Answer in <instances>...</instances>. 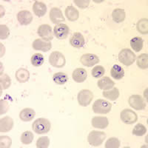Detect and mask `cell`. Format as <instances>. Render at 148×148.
Returning a JSON list of instances; mask_svg holds the SVG:
<instances>
[{"label":"cell","mask_w":148,"mask_h":148,"mask_svg":"<svg viewBox=\"0 0 148 148\" xmlns=\"http://www.w3.org/2000/svg\"><path fill=\"white\" fill-rule=\"evenodd\" d=\"M92 99H93V93L89 90H82L78 93V102L81 106H88L92 101Z\"/></svg>","instance_id":"6"},{"label":"cell","mask_w":148,"mask_h":148,"mask_svg":"<svg viewBox=\"0 0 148 148\" xmlns=\"http://www.w3.org/2000/svg\"><path fill=\"white\" fill-rule=\"evenodd\" d=\"M146 132L147 128L145 127V125H143L141 123L137 124L133 130V134L135 136H142L146 133Z\"/></svg>","instance_id":"34"},{"label":"cell","mask_w":148,"mask_h":148,"mask_svg":"<svg viewBox=\"0 0 148 148\" xmlns=\"http://www.w3.org/2000/svg\"><path fill=\"white\" fill-rule=\"evenodd\" d=\"M14 127V120L9 116H5L0 120V131L7 133L11 130Z\"/></svg>","instance_id":"17"},{"label":"cell","mask_w":148,"mask_h":148,"mask_svg":"<svg viewBox=\"0 0 148 148\" xmlns=\"http://www.w3.org/2000/svg\"><path fill=\"white\" fill-rule=\"evenodd\" d=\"M112 108V104L104 99H98L92 105V110L97 114H107L110 113Z\"/></svg>","instance_id":"2"},{"label":"cell","mask_w":148,"mask_h":148,"mask_svg":"<svg viewBox=\"0 0 148 148\" xmlns=\"http://www.w3.org/2000/svg\"><path fill=\"white\" fill-rule=\"evenodd\" d=\"M92 125L95 128H99V129H104L108 127L109 125V121L107 117L104 116H96L92 119Z\"/></svg>","instance_id":"16"},{"label":"cell","mask_w":148,"mask_h":148,"mask_svg":"<svg viewBox=\"0 0 148 148\" xmlns=\"http://www.w3.org/2000/svg\"><path fill=\"white\" fill-rule=\"evenodd\" d=\"M120 117L123 122L127 125H132L133 123L136 122L138 120V116L134 111L132 110L125 109L121 112Z\"/></svg>","instance_id":"7"},{"label":"cell","mask_w":148,"mask_h":148,"mask_svg":"<svg viewBox=\"0 0 148 148\" xmlns=\"http://www.w3.org/2000/svg\"><path fill=\"white\" fill-rule=\"evenodd\" d=\"M11 84V80L10 78L9 77L8 75L7 74H3L1 75L0 78V85H1V90H6L10 88Z\"/></svg>","instance_id":"32"},{"label":"cell","mask_w":148,"mask_h":148,"mask_svg":"<svg viewBox=\"0 0 148 148\" xmlns=\"http://www.w3.org/2000/svg\"><path fill=\"white\" fill-rule=\"evenodd\" d=\"M33 10L35 15H36L38 17H42L45 16L47 12V6L42 2L36 1L33 6Z\"/></svg>","instance_id":"20"},{"label":"cell","mask_w":148,"mask_h":148,"mask_svg":"<svg viewBox=\"0 0 148 148\" xmlns=\"http://www.w3.org/2000/svg\"><path fill=\"white\" fill-rule=\"evenodd\" d=\"M120 141L117 138H110L105 143L106 148H119L120 147Z\"/></svg>","instance_id":"36"},{"label":"cell","mask_w":148,"mask_h":148,"mask_svg":"<svg viewBox=\"0 0 148 148\" xmlns=\"http://www.w3.org/2000/svg\"><path fill=\"white\" fill-rule=\"evenodd\" d=\"M80 62L82 64L86 67H92L97 63L99 62V58L95 54L86 53L82 56Z\"/></svg>","instance_id":"11"},{"label":"cell","mask_w":148,"mask_h":148,"mask_svg":"<svg viewBox=\"0 0 148 148\" xmlns=\"http://www.w3.org/2000/svg\"><path fill=\"white\" fill-rule=\"evenodd\" d=\"M105 72V70H104V67L101 65L96 66L95 67H93L92 70V76L94 78H100L101 76H103V75L104 74Z\"/></svg>","instance_id":"37"},{"label":"cell","mask_w":148,"mask_h":148,"mask_svg":"<svg viewBox=\"0 0 148 148\" xmlns=\"http://www.w3.org/2000/svg\"><path fill=\"white\" fill-rule=\"evenodd\" d=\"M105 138H106L105 133L101 131L92 130L88 135V141L91 146L99 147L102 145Z\"/></svg>","instance_id":"3"},{"label":"cell","mask_w":148,"mask_h":148,"mask_svg":"<svg viewBox=\"0 0 148 148\" xmlns=\"http://www.w3.org/2000/svg\"><path fill=\"white\" fill-rule=\"evenodd\" d=\"M74 3L80 8L84 9L89 5L90 1H88V0H87V1L86 0H74Z\"/></svg>","instance_id":"41"},{"label":"cell","mask_w":148,"mask_h":148,"mask_svg":"<svg viewBox=\"0 0 148 148\" xmlns=\"http://www.w3.org/2000/svg\"><path fill=\"white\" fill-rule=\"evenodd\" d=\"M37 33L39 36L42 38L43 40L46 42H51L53 39V34L52 28L49 25H42L39 27Z\"/></svg>","instance_id":"9"},{"label":"cell","mask_w":148,"mask_h":148,"mask_svg":"<svg viewBox=\"0 0 148 148\" xmlns=\"http://www.w3.org/2000/svg\"><path fill=\"white\" fill-rule=\"evenodd\" d=\"M52 47L51 42H46L42 39H36L33 42V48L36 51H42L43 52H47Z\"/></svg>","instance_id":"12"},{"label":"cell","mask_w":148,"mask_h":148,"mask_svg":"<svg viewBox=\"0 0 148 148\" xmlns=\"http://www.w3.org/2000/svg\"><path fill=\"white\" fill-rule=\"evenodd\" d=\"M16 79L18 82H27L30 79V73L25 68H19L16 72Z\"/></svg>","instance_id":"22"},{"label":"cell","mask_w":148,"mask_h":148,"mask_svg":"<svg viewBox=\"0 0 148 148\" xmlns=\"http://www.w3.org/2000/svg\"><path fill=\"white\" fill-rule=\"evenodd\" d=\"M136 28L138 32L141 34H148V20L147 18H141L137 22Z\"/></svg>","instance_id":"28"},{"label":"cell","mask_w":148,"mask_h":148,"mask_svg":"<svg viewBox=\"0 0 148 148\" xmlns=\"http://www.w3.org/2000/svg\"><path fill=\"white\" fill-rule=\"evenodd\" d=\"M136 59L134 53L130 49H123L119 54V60L125 66H130L133 64Z\"/></svg>","instance_id":"4"},{"label":"cell","mask_w":148,"mask_h":148,"mask_svg":"<svg viewBox=\"0 0 148 148\" xmlns=\"http://www.w3.org/2000/svg\"><path fill=\"white\" fill-rule=\"evenodd\" d=\"M144 45V40L141 37H134L130 40V46L133 51L136 52H139L142 50Z\"/></svg>","instance_id":"26"},{"label":"cell","mask_w":148,"mask_h":148,"mask_svg":"<svg viewBox=\"0 0 148 148\" xmlns=\"http://www.w3.org/2000/svg\"><path fill=\"white\" fill-rule=\"evenodd\" d=\"M70 32L69 27L65 25V24L60 23L58 24L54 27L53 33L55 36L58 39H65L67 37Z\"/></svg>","instance_id":"10"},{"label":"cell","mask_w":148,"mask_h":148,"mask_svg":"<svg viewBox=\"0 0 148 148\" xmlns=\"http://www.w3.org/2000/svg\"><path fill=\"white\" fill-rule=\"evenodd\" d=\"M103 96L110 101H116L119 96V90L117 88H113L108 91H104Z\"/></svg>","instance_id":"27"},{"label":"cell","mask_w":148,"mask_h":148,"mask_svg":"<svg viewBox=\"0 0 148 148\" xmlns=\"http://www.w3.org/2000/svg\"><path fill=\"white\" fill-rule=\"evenodd\" d=\"M65 15L68 20L74 22L79 18V13L77 9L75 8L72 5H70L65 9Z\"/></svg>","instance_id":"23"},{"label":"cell","mask_w":148,"mask_h":148,"mask_svg":"<svg viewBox=\"0 0 148 148\" xmlns=\"http://www.w3.org/2000/svg\"><path fill=\"white\" fill-rule=\"evenodd\" d=\"M0 106H1V110H0V113L1 115L4 114V113H6L8 112V110H9V104L7 101L5 100H1L0 101Z\"/></svg>","instance_id":"40"},{"label":"cell","mask_w":148,"mask_h":148,"mask_svg":"<svg viewBox=\"0 0 148 148\" xmlns=\"http://www.w3.org/2000/svg\"><path fill=\"white\" fill-rule=\"evenodd\" d=\"M50 145V139L47 136L40 137L36 141L37 148H47Z\"/></svg>","instance_id":"35"},{"label":"cell","mask_w":148,"mask_h":148,"mask_svg":"<svg viewBox=\"0 0 148 148\" xmlns=\"http://www.w3.org/2000/svg\"><path fill=\"white\" fill-rule=\"evenodd\" d=\"M17 19L22 25H27L33 21V16L28 10H22L17 14Z\"/></svg>","instance_id":"13"},{"label":"cell","mask_w":148,"mask_h":148,"mask_svg":"<svg viewBox=\"0 0 148 148\" xmlns=\"http://www.w3.org/2000/svg\"><path fill=\"white\" fill-rule=\"evenodd\" d=\"M128 103L131 108L138 110H141L146 108V102L139 95H132L131 96H130Z\"/></svg>","instance_id":"8"},{"label":"cell","mask_w":148,"mask_h":148,"mask_svg":"<svg viewBox=\"0 0 148 148\" xmlns=\"http://www.w3.org/2000/svg\"><path fill=\"white\" fill-rule=\"evenodd\" d=\"M51 127V124L49 120L45 118L37 119L33 123L32 128L34 131L37 134H45L47 133Z\"/></svg>","instance_id":"1"},{"label":"cell","mask_w":148,"mask_h":148,"mask_svg":"<svg viewBox=\"0 0 148 148\" xmlns=\"http://www.w3.org/2000/svg\"><path fill=\"white\" fill-rule=\"evenodd\" d=\"M49 63L54 67L62 68L66 64L64 56L59 51H53L49 56Z\"/></svg>","instance_id":"5"},{"label":"cell","mask_w":148,"mask_h":148,"mask_svg":"<svg viewBox=\"0 0 148 148\" xmlns=\"http://www.w3.org/2000/svg\"><path fill=\"white\" fill-rule=\"evenodd\" d=\"M70 44L73 47H76V48L82 47L85 44V40H84V38L82 34L79 32L74 33L73 35L70 39Z\"/></svg>","instance_id":"15"},{"label":"cell","mask_w":148,"mask_h":148,"mask_svg":"<svg viewBox=\"0 0 148 148\" xmlns=\"http://www.w3.org/2000/svg\"><path fill=\"white\" fill-rule=\"evenodd\" d=\"M34 138V136L32 132L25 131L24 132L21 136V141L24 145H30L32 143Z\"/></svg>","instance_id":"33"},{"label":"cell","mask_w":148,"mask_h":148,"mask_svg":"<svg viewBox=\"0 0 148 148\" xmlns=\"http://www.w3.org/2000/svg\"><path fill=\"white\" fill-rule=\"evenodd\" d=\"M10 35V30L9 28L5 25H0V39H6Z\"/></svg>","instance_id":"39"},{"label":"cell","mask_w":148,"mask_h":148,"mask_svg":"<svg viewBox=\"0 0 148 148\" xmlns=\"http://www.w3.org/2000/svg\"><path fill=\"white\" fill-rule=\"evenodd\" d=\"M53 80L57 84L62 85V84H64L67 82V80H68V76L64 73L59 72L54 74L53 76Z\"/></svg>","instance_id":"30"},{"label":"cell","mask_w":148,"mask_h":148,"mask_svg":"<svg viewBox=\"0 0 148 148\" xmlns=\"http://www.w3.org/2000/svg\"><path fill=\"white\" fill-rule=\"evenodd\" d=\"M98 87L101 90H110L115 86V82L111 80L108 76H104L98 81L97 83Z\"/></svg>","instance_id":"19"},{"label":"cell","mask_w":148,"mask_h":148,"mask_svg":"<svg viewBox=\"0 0 148 148\" xmlns=\"http://www.w3.org/2000/svg\"><path fill=\"white\" fill-rule=\"evenodd\" d=\"M36 113L32 108H25L19 113V118L22 121H30L35 117Z\"/></svg>","instance_id":"21"},{"label":"cell","mask_w":148,"mask_h":148,"mask_svg":"<svg viewBox=\"0 0 148 148\" xmlns=\"http://www.w3.org/2000/svg\"><path fill=\"white\" fill-rule=\"evenodd\" d=\"M50 18L53 24H60L65 20L62 12L57 8H53L50 11Z\"/></svg>","instance_id":"14"},{"label":"cell","mask_w":148,"mask_h":148,"mask_svg":"<svg viewBox=\"0 0 148 148\" xmlns=\"http://www.w3.org/2000/svg\"><path fill=\"white\" fill-rule=\"evenodd\" d=\"M110 74L111 76L113 79H116V80H119V79H122L125 76V71L121 66L118 65V64H115L111 68Z\"/></svg>","instance_id":"24"},{"label":"cell","mask_w":148,"mask_h":148,"mask_svg":"<svg viewBox=\"0 0 148 148\" xmlns=\"http://www.w3.org/2000/svg\"><path fill=\"white\" fill-rule=\"evenodd\" d=\"M72 77L76 82H84L88 77V73H87L86 70L83 69V68H76L73 72Z\"/></svg>","instance_id":"18"},{"label":"cell","mask_w":148,"mask_h":148,"mask_svg":"<svg viewBox=\"0 0 148 148\" xmlns=\"http://www.w3.org/2000/svg\"><path fill=\"white\" fill-rule=\"evenodd\" d=\"M12 144V140L8 136H2L0 137V147L1 148H9Z\"/></svg>","instance_id":"38"},{"label":"cell","mask_w":148,"mask_h":148,"mask_svg":"<svg viewBox=\"0 0 148 148\" xmlns=\"http://www.w3.org/2000/svg\"><path fill=\"white\" fill-rule=\"evenodd\" d=\"M31 64L35 67H39L43 64L45 62V58L43 55L39 53H34L31 57Z\"/></svg>","instance_id":"31"},{"label":"cell","mask_w":148,"mask_h":148,"mask_svg":"<svg viewBox=\"0 0 148 148\" xmlns=\"http://www.w3.org/2000/svg\"><path fill=\"white\" fill-rule=\"evenodd\" d=\"M136 64L141 69H147L148 67V55L147 53H142L138 56L136 59Z\"/></svg>","instance_id":"29"},{"label":"cell","mask_w":148,"mask_h":148,"mask_svg":"<svg viewBox=\"0 0 148 148\" xmlns=\"http://www.w3.org/2000/svg\"><path fill=\"white\" fill-rule=\"evenodd\" d=\"M125 10L121 8L115 9L112 13V18L113 20L116 23H121V22H124L125 19Z\"/></svg>","instance_id":"25"}]
</instances>
